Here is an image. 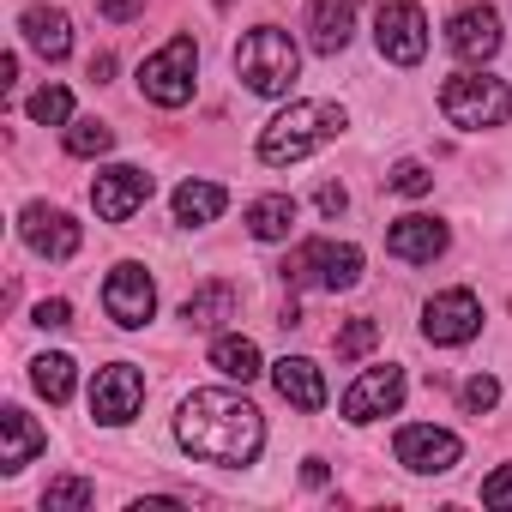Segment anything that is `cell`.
<instances>
[{"label":"cell","mask_w":512,"mask_h":512,"mask_svg":"<svg viewBox=\"0 0 512 512\" xmlns=\"http://www.w3.org/2000/svg\"><path fill=\"white\" fill-rule=\"evenodd\" d=\"M31 386H37L49 404H67V398H73V386H79V368H73V356H61V350L37 356V362H31Z\"/></svg>","instance_id":"cell-25"},{"label":"cell","mask_w":512,"mask_h":512,"mask_svg":"<svg viewBox=\"0 0 512 512\" xmlns=\"http://www.w3.org/2000/svg\"><path fill=\"white\" fill-rule=\"evenodd\" d=\"M284 284L290 290H356L362 284V247L350 241H302L290 260H284Z\"/></svg>","instance_id":"cell-5"},{"label":"cell","mask_w":512,"mask_h":512,"mask_svg":"<svg viewBox=\"0 0 512 512\" xmlns=\"http://www.w3.org/2000/svg\"><path fill=\"white\" fill-rule=\"evenodd\" d=\"M193 73H199L193 37H169V43L139 67V91H145L157 109H181V103L193 97Z\"/></svg>","instance_id":"cell-6"},{"label":"cell","mask_w":512,"mask_h":512,"mask_svg":"<svg viewBox=\"0 0 512 512\" xmlns=\"http://www.w3.org/2000/svg\"><path fill=\"white\" fill-rule=\"evenodd\" d=\"M386 187H392V193H404V199H422V193L434 187V175H428L422 163H398V169L386 175Z\"/></svg>","instance_id":"cell-30"},{"label":"cell","mask_w":512,"mask_h":512,"mask_svg":"<svg viewBox=\"0 0 512 512\" xmlns=\"http://www.w3.org/2000/svg\"><path fill=\"white\" fill-rule=\"evenodd\" d=\"M109 145H115V127H103V121H91V115H85V121H67V151H73V157H103Z\"/></svg>","instance_id":"cell-28"},{"label":"cell","mask_w":512,"mask_h":512,"mask_svg":"<svg viewBox=\"0 0 512 512\" xmlns=\"http://www.w3.org/2000/svg\"><path fill=\"white\" fill-rule=\"evenodd\" d=\"M139 404H145V374H139L133 362L97 368V380H91V416H97L103 428H127V422L139 416Z\"/></svg>","instance_id":"cell-8"},{"label":"cell","mask_w":512,"mask_h":512,"mask_svg":"<svg viewBox=\"0 0 512 512\" xmlns=\"http://www.w3.org/2000/svg\"><path fill=\"white\" fill-rule=\"evenodd\" d=\"M181 320L193 332H223V320H235V284H205L181 302Z\"/></svg>","instance_id":"cell-23"},{"label":"cell","mask_w":512,"mask_h":512,"mask_svg":"<svg viewBox=\"0 0 512 512\" xmlns=\"http://www.w3.org/2000/svg\"><path fill=\"white\" fill-rule=\"evenodd\" d=\"M446 223L440 217H422V211H410V217H398L392 229H386V253L392 260H404V266H434L440 253H446Z\"/></svg>","instance_id":"cell-15"},{"label":"cell","mask_w":512,"mask_h":512,"mask_svg":"<svg viewBox=\"0 0 512 512\" xmlns=\"http://www.w3.org/2000/svg\"><path fill=\"white\" fill-rule=\"evenodd\" d=\"M151 187H157V181H151L145 169H133V163H109V169H97V181H91V205H97L103 223H127L133 211H145Z\"/></svg>","instance_id":"cell-10"},{"label":"cell","mask_w":512,"mask_h":512,"mask_svg":"<svg viewBox=\"0 0 512 512\" xmlns=\"http://www.w3.org/2000/svg\"><path fill=\"white\" fill-rule=\"evenodd\" d=\"M374 43L392 67H422L428 55V19L416 0H380V13H374Z\"/></svg>","instance_id":"cell-7"},{"label":"cell","mask_w":512,"mask_h":512,"mask_svg":"<svg viewBox=\"0 0 512 512\" xmlns=\"http://www.w3.org/2000/svg\"><path fill=\"white\" fill-rule=\"evenodd\" d=\"M380 344V326L374 320H350L344 332H338V362H356V356H368Z\"/></svg>","instance_id":"cell-29"},{"label":"cell","mask_w":512,"mask_h":512,"mask_svg":"<svg viewBox=\"0 0 512 512\" xmlns=\"http://www.w3.org/2000/svg\"><path fill=\"white\" fill-rule=\"evenodd\" d=\"M19 235H25L31 253H43V260H73L79 241H85V229H79L67 211H55V205H25Z\"/></svg>","instance_id":"cell-14"},{"label":"cell","mask_w":512,"mask_h":512,"mask_svg":"<svg viewBox=\"0 0 512 512\" xmlns=\"http://www.w3.org/2000/svg\"><path fill=\"white\" fill-rule=\"evenodd\" d=\"M464 458V440L452 428H434V422H410L398 428V464L416 470V476H440Z\"/></svg>","instance_id":"cell-12"},{"label":"cell","mask_w":512,"mask_h":512,"mask_svg":"<svg viewBox=\"0 0 512 512\" xmlns=\"http://www.w3.org/2000/svg\"><path fill=\"white\" fill-rule=\"evenodd\" d=\"M109 73H115V55H91V79H97V85H103V79H109Z\"/></svg>","instance_id":"cell-37"},{"label":"cell","mask_w":512,"mask_h":512,"mask_svg":"<svg viewBox=\"0 0 512 512\" xmlns=\"http://www.w3.org/2000/svg\"><path fill=\"white\" fill-rule=\"evenodd\" d=\"M314 205H320V211H326V217H344V205H350V193H344V187H338V181H326V187H320V199H314Z\"/></svg>","instance_id":"cell-35"},{"label":"cell","mask_w":512,"mask_h":512,"mask_svg":"<svg viewBox=\"0 0 512 512\" xmlns=\"http://www.w3.org/2000/svg\"><path fill=\"white\" fill-rule=\"evenodd\" d=\"M211 368L223 374V380H241V386H253L266 374V356H260V344L253 338H241V332H217L211 338Z\"/></svg>","instance_id":"cell-21"},{"label":"cell","mask_w":512,"mask_h":512,"mask_svg":"<svg viewBox=\"0 0 512 512\" xmlns=\"http://www.w3.org/2000/svg\"><path fill=\"white\" fill-rule=\"evenodd\" d=\"M272 380H278V398L284 404H296V410H326V374H320V362H308V356H284L278 368H272Z\"/></svg>","instance_id":"cell-18"},{"label":"cell","mask_w":512,"mask_h":512,"mask_svg":"<svg viewBox=\"0 0 512 512\" xmlns=\"http://www.w3.org/2000/svg\"><path fill=\"white\" fill-rule=\"evenodd\" d=\"M175 440H181L199 464L241 470V464L260 458V446H266V416L253 410L241 392L205 386V392H187V398H181V410H175Z\"/></svg>","instance_id":"cell-1"},{"label":"cell","mask_w":512,"mask_h":512,"mask_svg":"<svg viewBox=\"0 0 512 512\" xmlns=\"http://www.w3.org/2000/svg\"><path fill=\"white\" fill-rule=\"evenodd\" d=\"M49 446V434L19 410V404H7V410H0V476H19L37 452Z\"/></svg>","instance_id":"cell-17"},{"label":"cell","mask_w":512,"mask_h":512,"mask_svg":"<svg viewBox=\"0 0 512 512\" xmlns=\"http://www.w3.org/2000/svg\"><path fill=\"white\" fill-rule=\"evenodd\" d=\"M37 326H43V332H67V326H73V302H61V296L43 302V308H37Z\"/></svg>","instance_id":"cell-33"},{"label":"cell","mask_w":512,"mask_h":512,"mask_svg":"<svg viewBox=\"0 0 512 512\" xmlns=\"http://www.w3.org/2000/svg\"><path fill=\"white\" fill-rule=\"evenodd\" d=\"M398 404H404V368H392V362H386V368H368V374H362V380L338 398L344 422H356V428H362V422L392 416Z\"/></svg>","instance_id":"cell-13"},{"label":"cell","mask_w":512,"mask_h":512,"mask_svg":"<svg viewBox=\"0 0 512 512\" xmlns=\"http://www.w3.org/2000/svg\"><path fill=\"white\" fill-rule=\"evenodd\" d=\"M91 500H97V488L79 482V476H55V482L43 488V512H85Z\"/></svg>","instance_id":"cell-26"},{"label":"cell","mask_w":512,"mask_h":512,"mask_svg":"<svg viewBox=\"0 0 512 512\" xmlns=\"http://www.w3.org/2000/svg\"><path fill=\"white\" fill-rule=\"evenodd\" d=\"M440 115L464 133H482V127H506L512 121V85L494 79V73H452L440 85Z\"/></svg>","instance_id":"cell-4"},{"label":"cell","mask_w":512,"mask_h":512,"mask_svg":"<svg viewBox=\"0 0 512 512\" xmlns=\"http://www.w3.org/2000/svg\"><path fill=\"white\" fill-rule=\"evenodd\" d=\"M482 506H494V512H506V506H512V464H506V470H494V476L482 482Z\"/></svg>","instance_id":"cell-32"},{"label":"cell","mask_w":512,"mask_h":512,"mask_svg":"<svg viewBox=\"0 0 512 512\" xmlns=\"http://www.w3.org/2000/svg\"><path fill=\"white\" fill-rule=\"evenodd\" d=\"M296 217H302V205H296L290 193H266V199H253V205H247V229H253V241H290Z\"/></svg>","instance_id":"cell-22"},{"label":"cell","mask_w":512,"mask_h":512,"mask_svg":"<svg viewBox=\"0 0 512 512\" xmlns=\"http://www.w3.org/2000/svg\"><path fill=\"white\" fill-rule=\"evenodd\" d=\"M356 31V0H314L308 7V43L320 55H344Z\"/></svg>","instance_id":"cell-19"},{"label":"cell","mask_w":512,"mask_h":512,"mask_svg":"<svg viewBox=\"0 0 512 512\" xmlns=\"http://www.w3.org/2000/svg\"><path fill=\"white\" fill-rule=\"evenodd\" d=\"M235 73L247 79V91H260V97H290V85L302 73V49L290 43V31L260 25V31H247L235 43Z\"/></svg>","instance_id":"cell-3"},{"label":"cell","mask_w":512,"mask_h":512,"mask_svg":"<svg viewBox=\"0 0 512 512\" xmlns=\"http://www.w3.org/2000/svg\"><path fill=\"white\" fill-rule=\"evenodd\" d=\"M500 13L494 7H464L452 25H446V49L458 55V61H470V67H482V61H494L500 55Z\"/></svg>","instance_id":"cell-16"},{"label":"cell","mask_w":512,"mask_h":512,"mask_svg":"<svg viewBox=\"0 0 512 512\" xmlns=\"http://www.w3.org/2000/svg\"><path fill=\"white\" fill-rule=\"evenodd\" d=\"M302 482H308V488H326V458H308V464H302Z\"/></svg>","instance_id":"cell-36"},{"label":"cell","mask_w":512,"mask_h":512,"mask_svg":"<svg viewBox=\"0 0 512 512\" xmlns=\"http://www.w3.org/2000/svg\"><path fill=\"white\" fill-rule=\"evenodd\" d=\"M350 121H344V109L338 103H290L266 133H260V163H272V169H290V163H302V157H314L320 145H332L338 133H344Z\"/></svg>","instance_id":"cell-2"},{"label":"cell","mask_w":512,"mask_h":512,"mask_svg":"<svg viewBox=\"0 0 512 512\" xmlns=\"http://www.w3.org/2000/svg\"><path fill=\"white\" fill-rule=\"evenodd\" d=\"M97 7H103V19H109V25H127V19H139V13H145V0H97Z\"/></svg>","instance_id":"cell-34"},{"label":"cell","mask_w":512,"mask_h":512,"mask_svg":"<svg viewBox=\"0 0 512 512\" xmlns=\"http://www.w3.org/2000/svg\"><path fill=\"white\" fill-rule=\"evenodd\" d=\"M494 404H500V380H494V374L464 380V410H470V416H482V410H494Z\"/></svg>","instance_id":"cell-31"},{"label":"cell","mask_w":512,"mask_h":512,"mask_svg":"<svg viewBox=\"0 0 512 512\" xmlns=\"http://www.w3.org/2000/svg\"><path fill=\"white\" fill-rule=\"evenodd\" d=\"M482 332V302L470 296V290H440L428 308H422V338L428 344H470Z\"/></svg>","instance_id":"cell-11"},{"label":"cell","mask_w":512,"mask_h":512,"mask_svg":"<svg viewBox=\"0 0 512 512\" xmlns=\"http://www.w3.org/2000/svg\"><path fill=\"white\" fill-rule=\"evenodd\" d=\"M223 205H229V193H223L217 181H181V187H175V223H187V229L223 217Z\"/></svg>","instance_id":"cell-24"},{"label":"cell","mask_w":512,"mask_h":512,"mask_svg":"<svg viewBox=\"0 0 512 512\" xmlns=\"http://www.w3.org/2000/svg\"><path fill=\"white\" fill-rule=\"evenodd\" d=\"M19 31H25V43H31L43 61H67V55H73V19H67L61 7H25Z\"/></svg>","instance_id":"cell-20"},{"label":"cell","mask_w":512,"mask_h":512,"mask_svg":"<svg viewBox=\"0 0 512 512\" xmlns=\"http://www.w3.org/2000/svg\"><path fill=\"white\" fill-rule=\"evenodd\" d=\"M25 109H31V121H37V127H67V121H73V91H61V85H43V91H37Z\"/></svg>","instance_id":"cell-27"},{"label":"cell","mask_w":512,"mask_h":512,"mask_svg":"<svg viewBox=\"0 0 512 512\" xmlns=\"http://www.w3.org/2000/svg\"><path fill=\"white\" fill-rule=\"evenodd\" d=\"M103 308H109V320H115L121 332H139V326L157 314V284H151V272L133 266V260H121V266L109 272V284H103Z\"/></svg>","instance_id":"cell-9"}]
</instances>
